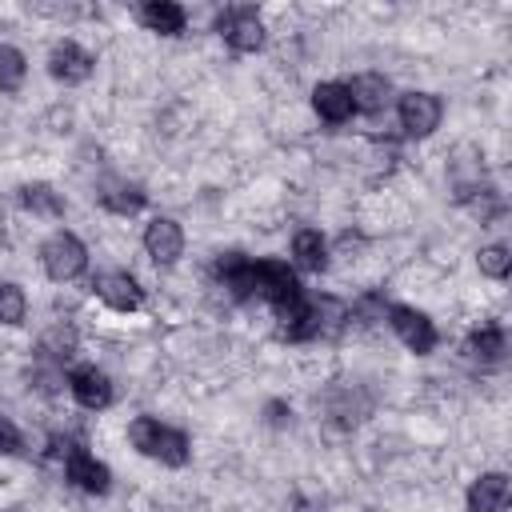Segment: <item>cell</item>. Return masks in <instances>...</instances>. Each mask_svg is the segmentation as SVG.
<instances>
[{
	"label": "cell",
	"instance_id": "1",
	"mask_svg": "<svg viewBox=\"0 0 512 512\" xmlns=\"http://www.w3.org/2000/svg\"><path fill=\"white\" fill-rule=\"evenodd\" d=\"M128 440H132L136 452H144V456H152V460H160V464H172V468L188 464V456H192L188 432L168 428V424H160L156 416H136V420L128 424Z\"/></svg>",
	"mask_w": 512,
	"mask_h": 512
},
{
	"label": "cell",
	"instance_id": "2",
	"mask_svg": "<svg viewBox=\"0 0 512 512\" xmlns=\"http://www.w3.org/2000/svg\"><path fill=\"white\" fill-rule=\"evenodd\" d=\"M40 264H44L48 280L68 284V280H76L88 268V248L72 232H52L44 240V248H40Z\"/></svg>",
	"mask_w": 512,
	"mask_h": 512
},
{
	"label": "cell",
	"instance_id": "3",
	"mask_svg": "<svg viewBox=\"0 0 512 512\" xmlns=\"http://www.w3.org/2000/svg\"><path fill=\"white\" fill-rule=\"evenodd\" d=\"M252 280H256V292L272 304V308H288L304 296L296 272L284 264V260H252Z\"/></svg>",
	"mask_w": 512,
	"mask_h": 512
},
{
	"label": "cell",
	"instance_id": "4",
	"mask_svg": "<svg viewBox=\"0 0 512 512\" xmlns=\"http://www.w3.org/2000/svg\"><path fill=\"white\" fill-rule=\"evenodd\" d=\"M216 32L228 40L232 52H256L264 44V24L256 16V8L248 4H236V8H224L216 16Z\"/></svg>",
	"mask_w": 512,
	"mask_h": 512
},
{
	"label": "cell",
	"instance_id": "5",
	"mask_svg": "<svg viewBox=\"0 0 512 512\" xmlns=\"http://www.w3.org/2000/svg\"><path fill=\"white\" fill-rule=\"evenodd\" d=\"M396 112H400V128H404L408 136L424 140V136H432V132L440 128L444 104H440V96H432V92H404L400 104H396Z\"/></svg>",
	"mask_w": 512,
	"mask_h": 512
},
{
	"label": "cell",
	"instance_id": "6",
	"mask_svg": "<svg viewBox=\"0 0 512 512\" xmlns=\"http://www.w3.org/2000/svg\"><path fill=\"white\" fill-rule=\"evenodd\" d=\"M388 324H392V332L404 340V348H412L416 356H428V352L436 348V324H432L420 308H412V304H392V308H388Z\"/></svg>",
	"mask_w": 512,
	"mask_h": 512
},
{
	"label": "cell",
	"instance_id": "7",
	"mask_svg": "<svg viewBox=\"0 0 512 512\" xmlns=\"http://www.w3.org/2000/svg\"><path fill=\"white\" fill-rule=\"evenodd\" d=\"M64 476H68L80 492H92V496H104L108 484H112L108 468H104L84 444H68V448H64Z\"/></svg>",
	"mask_w": 512,
	"mask_h": 512
},
{
	"label": "cell",
	"instance_id": "8",
	"mask_svg": "<svg viewBox=\"0 0 512 512\" xmlns=\"http://www.w3.org/2000/svg\"><path fill=\"white\" fill-rule=\"evenodd\" d=\"M92 68H96V56H92L88 48H80L76 40H60V44L48 52V72H52V80H60V84H84V80L92 76Z\"/></svg>",
	"mask_w": 512,
	"mask_h": 512
},
{
	"label": "cell",
	"instance_id": "9",
	"mask_svg": "<svg viewBox=\"0 0 512 512\" xmlns=\"http://www.w3.org/2000/svg\"><path fill=\"white\" fill-rule=\"evenodd\" d=\"M144 252H148L156 264H176L180 252H184V228H180L172 216L148 220V228H144Z\"/></svg>",
	"mask_w": 512,
	"mask_h": 512
},
{
	"label": "cell",
	"instance_id": "10",
	"mask_svg": "<svg viewBox=\"0 0 512 512\" xmlns=\"http://www.w3.org/2000/svg\"><path fill=\"white\" fill-rule=\"evenodd\" d=\"M68 388H72L76 404L88 408V412H100V408L112 404V380H108L100 368H92V364L72 368V372H68Z\"/></svg>",
	"mask_w": 512,
	"mask_h": 512
},
{
	"label": "cell",
	"instance_id": "11",
	"mask_svg": "<svg viewBox=\"0 0 512 512\" xmlns=\"http://www.w3.org/2000/svg\"><path fill=\"white\" fill-rule=\"evenodd\" d=\"M96 296L108 308H116V312H136L144 304V288L128 272H104V276H96Z\"/></svg>",
	"mask_w": 512,
	"mask_h": 512
},
{
	"label": "cell",
	"instance_id": "12",
	"mask_svg": "<svg viewBox=\"0 0 512 512\" xmlns=\"http://www.w3.org/2000/svg\"><path fill=\"white\" fill-rule=\"evenodd\" d=\"M312 108H316V116L320 120H328V124H348L352 120V96H348V84H340V80H324V84H316L312 88Z\"/></svg>",
	"mask_w": 512,
	"mask_h": 512
},
{
	"label": "cell",
	"instance_id": "13",
	"mask_svg": "<svg viewBox=\"0 0 512 512\" xmlns=\"http://www.w3.org/2000/svg\"><path fill=\"white\" fill-rule=\"evenodd\" d=\"M468 512H508V476L484 472L468 488Z\"/></svg>",
	"mask_w": 512,
	"mask_h": 512
},
{
	"label": "cell",
	"instance_id": "14",
	"mask_svg": "<svg viewBox=\"0 0 512 512\" xmlns=\"http://www.w3.org/2000/svg\"><path fill=\"white\" fill-rule=\"evenodd\" d=\"M216 280H220L236 300H248V296L256 292L252 260L240 256V252H220V256H216Z\"/></svg>",
	"mask_w": 512,
	"mask_h": 512
},
{
	"label": "cell",
	"instance_id": "15",
	"mask_svg": "<svg viewBox=\"0 0 512 512\" xmlns=\"http://www.w3.org/2000/svg\"><path fill=\"white\" fill-rule=\"evenodd\" d=\"M348 96H352V108H356V112H384V104H388V96H392V84H388V76L360 72V76L348 84Z\"/></svg>",
	"mask_w": 512,
	"mask_h": 512
},
{
	"label": "cell",
	"instance_id": "16",
	"mask_svg": "<svg viewBox=\"0 0 512 512\" xmlns=\"http://www.w3.org/2000/svg\"><path fill=\"white\" fill-rule=\"evenodd\" d=\"M96 200H100L108 212H116V216H132V212L144 208L148 192H144L140 184H132V180H104L100 192H96Z\"/></svg>",
	"mask_w": 512,
	"mask_h": 512
},
{
	"label": "cell",
	"instance_id": "17",
	"mask_svg": "<svg viewBox=\"0 0 512 512\" xmlns=\"http://www.w3.org/2000/svg\"><path fill=\"white\" fill-rule=\"evenodd\" d=\"M140 24L160 32V36H180L184 24H188V12L180 4H172V0H152V4L140 8Z\"/></svg>",
	"mask_w": 512,
	"mask_h": 512
},
{
	"label": "cell",
	"instance_id": "18",
	"mask_svg": "<svg viewBox=\"0 0 512 512\" xmlns=\"http://www.w3.org/2000/svg\"><path fill=\"white\" fill-rule=\"evenodd\" d=\"M292 256L304 272H324L328 268V240L316 228H300L292 236Z\"/></svg>",
	"mask_w": 512,
	"mask_h": 512
},
{
	"label": "cell",
	"instance_id": "19",
	"mask_svg": "<svg viewBox=\"0 0 512 512\" xmlns=\"http://www.w3.org/2000/svg\"><path fill=\"white\" fill-rule=\"evenodd\" d=\"M508 340H504V328L500 324H480L472 336H468V352L480 360V364H496L504 356Z\"/></svg>",
	"mask_w": 512,
	"mask_h": 512
},
{
	"label": "cell",
	"instance_id": "20",
	"mask_svg": "<svg viewBox=\"0 0 512 512\" xmlns=\"http://www.w3.org/2000/svg\"><path fill=\"white\" fill-rule=\"evenodd\" d=\"M76 348H80V336H76V328L72 324H52L44 336H40V352L48 356V360H68V356H76Z\"/></svg>",
	"mask_w": 512,
	"mask_h": 512
},
{
	"label": "cell",
	"instance_id": "21",
	"mask_svg": "<svg viewBox=\"0 0 512 512\" xmlns=\"http://www.w3.org/2000/svg\"><path fill=\"white\" fill-rule=\"evenodd\" d=\"M20 204H24L28 212H36V216H60V212H64L60 192L48 188V184H24V188H20Z\"/></svg>",
	"mask_w": 512,
	"mask_h": 512
},
{
	"label": "cell",
	"instance_id": "22",
	"mask_svg": "<svg viewBox=\"0 0 512 512\" xmlns=\"http://www.w3.org/2000/svg\"><path fill=\"white\" fill-rule=\"evenodd\" d=\"M24 72H28L24 52L12 48V44H0V92H20Z\"/></svg>",
	"mask_w": 512,
	"mask_h": 512
},
{
	"label": "cell",
	"instance_id": "23",
	"mask_svg": "<svg viewBox=\"0 0 512 512\" xmlns=\"http://www.w3.org/2000/svg\"><path fill=\"white\" fill-rule=\"evenodd\" d=\"M476 264H480L484 276L504 280V276L512 272V252H508V244H484L480 256H476Z\"/></svg>",
	"mask_w": 512,
	"mask_h": 512
},
{
	"label": "cell",
	"instance_id": "24",
	"mask_svg": "<svg viewBox=\"0 0 512 512\" xmlns=\"http://www.w3.org/2000/svg\"><path fill=\"white\" fill-rule=\"evenodd\" d=\"M24 312H28V296H24V288L12 284V280H4V284H0V324H20Z\"/></svg>",
	"mask_w": 512,
	"mask_h": 512
},
{
	"label": "cell",
	"instance_id": "25",
	"mask_svg": "<svg viewBox=\"0 0 512 512\" xmlns=\"http://www.w3.org/2000/svg\"><path fill=\"white\" fill-rule=\"evenodd\" d=\"M464 200L480 212V220H496V216L504 212V200H500V192H496V188H472Z\"/></svg>",
	"mask_w": 512,
	"mask_h": 512
},
{
	"label": "cell",
	"instance_id": "26",
	"mask_svg": "<svg viewBox=\"0 0 512 512\" xmlns=\"http://www.w3.org/2000/svg\"><path fill=\"white\" fill-rule=\"evenodd\" d=\"M20 444H24L20 428H16L8 416H0V456H16V452H20Z\"/></svg>",
	"mask_w": 512,
	"mask_h": 512
},
{
	"label": "cell",
	"instance_id": "27",
	"mask_svg": "<svg viewBox=\"0 0 512 512\" xmlns=\"http://www.w3.org/2000/svg\"><path fill=\"white\" fill-rule=\"evenodd\" d=\"M296 512H324V508H316V504H308V500H296Z\"/></svg>",
	"mask_w": 512,
	"mask_h": 512
},
{
	"label": "cell",
	"instance_id": "28",
	"mask_svg": "<svg viewBox=\"0 0 512 512\" xmlns=\"http://www.w3.org/2000/svg\"><path fill=\"white\" fill-rule=\"evenodd\" d=\"M0 512H20V508H0Z\"/></svg>",
	"mask_w": 512,
	"mask_h": 512
}]
</instances>
